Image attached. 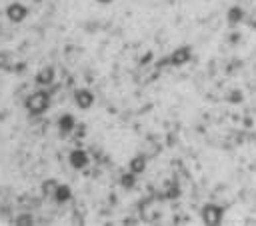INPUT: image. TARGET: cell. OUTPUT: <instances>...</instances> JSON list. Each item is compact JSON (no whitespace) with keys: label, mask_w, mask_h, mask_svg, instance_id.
<instances>
[{"label":"cell","mask_w":256,"mask_h":226,"mask_svg":"<svg viewBox=\"0 0 256 226\" xmlns=\"http://www.w3.org/2000/svg\"><path fill=\"white\" fill-rule=\"evenodd\" d=\"M240 18H242V10H240V8H232V10L228 12V20H230V22H238Z\"/></svg>","instance_id":"obj_4"},{"label":"cell","mask_w":256,"mask_h":226,"mask_svg":"<svg viewBox=\"0 0 256 226\" xmlns=\"http://www.w3.org/2000/svg\"><path fill=\"white\" fill-rule=\"evenodd\" d=\"M100 2H108V0H100Z\"/></svg>","instance_id":"obj_7"},{"label":"cell","mask_w":256,"mask_h":226,"mask_svg":"<svg viewBox=\"0 0 256 226\" xmlns=\"http://www.w3.org/2000/svg\"><path fill=\"white\" fill-rule=\"evenodd\" d=\"M202 220L206 224H218L222 220V208L216 206V204H208L202 208Z\"/></svg>","instance_id":"obj_1"},{"label":"cell","mask_w":256,"mask_h":226,"mask_svg":"<svg viewBox=\"0 0 256 226\" xmlns=\"http://www.w3.org/2000/svg\"><path fill=\"white\" fill-rule=\"evenodd\" d=\"M188 58H190V50H188V48H186V46L178 48V50L172 54V62H174V64H178V66H180V64H184V62L188 60Z\"/></svg>","instance_id":"obj_2"},{"label":"cell","mask_w":256,"mask_h":226,"mask_svg":"<svg viewBox=\"0 0 256 226\" xmlns=\"http://www.w3.org/2000/svg\"><path fill=\"white\" fill-rule=\"evenodd\" d=\"M76 100H78L80 106H88V104L92 102V96H90L88 92H80V94L76 96Z\"/></svg>","instance_id":"obj_3"},{"label":"cell","mask_w":256,"mask_h":226,"mask_svg":"<svg viewBox=\"0 0 256 226\" xmlns=\"http://www.w3.org/2000/svg\"><path fill=\"white\" fill-rule=\"evenodd\" d=\"M132 168H134L136 172H140V170L144 168V160H142V158H134V162H132Z\"/></svg>","instance_id":"obj_5"},{"label":"cell","mask_w":256,"mask_h":226,"mask_svg":"<svg viewBox=\"0 0 256 226\" xmlns=\"http://www.w3.org/2000/svg\"><path fill=\"white\" fill-rule=\"evenodd\" d=\"M72 160H74V164H76V166H82V164H84V154H74Z\"/></svg>","instance_id":"obj_6"}]
</instances>
